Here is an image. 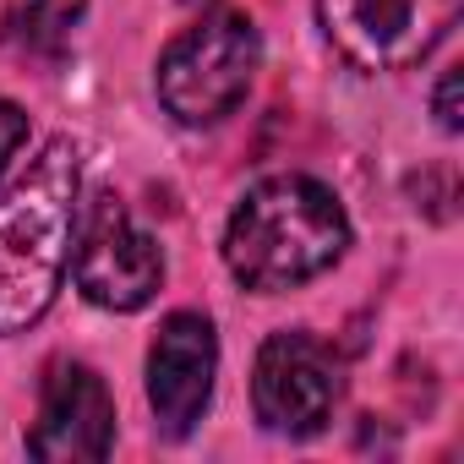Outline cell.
I'll return each mask as SVG.
<instances>
[{
  "mask_svg": "<svg viewBox=\"0 0 464 464\" xmlns=\"http://www.w3.org/2000/svg\"><path fill=\"white\" fill-rule=\"evenodd\" d=\"M82 153L72 137L44 142V153L0 191V334L34 328L72 263L77 236Z\"/></svg>",
  "mask_w": 464,
  "mask_h": 464,
  "instance_id": "obj_1",
  "label": "cell"
},
{
  "mask_svg": "<svg viewBox=\"0 0 464 464\" xmlns=\"http://www.w3.org/2000/svg\"><path fill=\"white\" fill-rule=\"evenodd\" d=\"M350 246V218L339 197L312 175L257 180L224 224V263L246 290L279 295L328 274Z\"/></svg>",
  "mask_w": 464,
  "mask_h": 464,
  "instance_id": "obj_2",
  "label": "cell"
},
{
  "mask_svg": "<svg viewBox=\"0 0 464 464\" xmlns=\"http://www.w3.org/2000/svg\"><path fill=\"white\" fill-rule=\"evenodd\" d=\"M257 61H263V44L252 17L213 12L159 55V104L180 126H218L246 99Z\"/></svg>",
  "mask_w": 464,
  "mask_h": 464,
  "instance_id": "obj_3",
  "label": "cell"
},
{
  "mask_svg": "<svg viewBox=\"0 0 464 464\" xmlns=\"http://www.w3.org/2000/svg\"><path fill=\"white\" fill-rule=\"evenodd\" d=\"M464 0H317L328 44L361 72H404L426 61Z\"/></svg>",
  "mask_w": 464,
  "mask_h": 464,
  "instance_id": "obj_4",
  "label": "cell"
},
{
  "mask_svg": "<svg viewBox=\"0 0 464 464\" xmlns=\"http://www.w3.org/2000/svg\"><path fill=\"white\" fill-rule=\"evenodd\" d=\"M72 246H77V290L104 312H142L164 285V257L153 236L131 224L115 191H99L88 202V218L72 236Z\"/></svg>",
  "mask_w": 464,
  "mask_h": 464,
  "instance_id": "obj_5",
  "label": "cell"
},
{
  "mask_svg": "<svg viewBox=\"0 0 464 464\" xmlns=\"http://www.w3.org/2000/svg\"><path fill=\"white\" fill-rule=\"evenodd\" d=\"M344 393L339 361L317 334L285 328L257 350L252 372V404L257 420L279 437H317L334 420V404Z\"/></svg>",
  "mask_w": 464,
  "mask_h": 464,
  "instance_id": "obj_6",
  "label": "cell"
},
{
  "mask_svg": "<svg viewBox=\"0 0 464 464\" xmlns=\"http://www.w3.org/2000/svg\"><path fill=\"white\" fill-rule=\"evenodd\" d=\"M115 442V399L104 377L82 361H55L39 388V420L28 453L44 464H99Z\"/></svg>",
  "mask_w": 464,
  "mask_h": 464,
  "instance_id": "obj_7",
  "label": "cell"
},
{
  "mask_svg": "<svg viewBox=\"0 0 464 464\" xmlns=\"http://www.w3.org/2000/svg\"><path fill=\"white\" fill-rule=\"evenodd\" d=\"M213 372H218L213 323L202 312H169L148 350V404L164 437H186L202 420L213 399Z\"/></svg>",
  "mask_w": 464,
  "mask_h": 464,
  "instance_id": "obj_8",
  "label": "cell"
},
{
  "mask_svg": "<svg viewBox=\"0 0 464 464\" xmlns=\"http://www.w3.org/2000/svg\"><path fill=\"white\" fill-rule=\"evenodd\" d=\"M82 6L88 0H12L0 39L23 55H55L72 39V28L82 23Z\"/></svg>",
  "mask_w": 464,
  "mask_h": 464,
  "instance_id": "obj_9",
  "label": "cell"
},
{
  "mask_svg": "<svg viewBox=\"0 0 464 464\" xmlns=\"http://www.w3.org/2000/svg\"><path fill=\"white\" fill-rule=\"evenodd\" d=\"M23 142H28V115L12 99H0V175H6V164L17 159Z\"/></svg>",
  "mask_w": 464,
  "mask_h": 464,
  "instance_id": "obj_10",
  "label": "cell"
},
{
  "mask_svg": "<svg viewBox=\"0 0 464 464\" xmlns=\"http://www.w3.org/2000/svg\"><path fill=\"white\" fill-rule=\"evenodd\" d=\"M431 110H437V126H442V131H459V126H464V115H459V66L442 72V82H437V93H431Z\"/></svg>",
  "mask_w": 464,
  "mask_h": 464,
  "instance_id": "obj_11",
  "label": "cell"
},
{
  "mask_svg": "<svg viewBox=\"0 0 464 464\" xmlns=\"http://www.w3.org/2000/svg\"><path fill=\"white\" fill-rule=\"evenodd\" d=\"M186 6H202V0H186Z\"/></svg>",
  "mask_w": 464,
  "mask_h": 464,
  "instance_id": "obj_12",
  "label": "cell"
}]
</instances>
